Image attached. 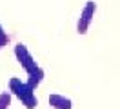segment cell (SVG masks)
<instances>
[{"instance_id": "cell-3", "label": "cell", "mask_w": 120, "mask_h": 109, "mask_svg": "<svg viewBox=\"0 0 120 109\" xmlns=\"http://www.w3.org/2000/svg\"><path fill=\"white\" fill-rule=\"evenodd\" d=\"M13 51H15V58H16V62L22 65V69L26 71V75L27 73H31L33 69H37L38 64H37V60L33 58V55L29 53V49H27V45L22 42H18L13 47Z\"/></svg>"}, {"instance_id": "cell-6", "label": "cell", "mask_w": 120, "mask_h": 109, "mask_svg": "<svg viewBox=\"0 0 120 109\" xmlns=\"http://www.w3.org/2000/svg\"><path fill=\"white\" fill-rule=\"evenodd\" d=\"M11 100H13V94L9 91H2L0 93V109H9Z\"/></svg>"}, {"instance_id": "cell-5", "label": "cell", "mask_w": 120, "mask_h": 109, "mask_svg": "<svg viewBox=\"0 0 120 109\" xmlns=\"http://www.w3.org/2000/svg\"><path fill=\"white\" fill-rule=\"evenodd\" d=\"M44 76H45V73H44V69L38 65L37 69H33L31 73H27V78H26V82H27V86L31 87V89H35L37 91V87L42 84V80H44Z\"/></svg>"}, {"instance_id": "cell-4", "label": "cell", "mask_w": 120, "mask_h": 109, "mask_svg": "<svg viewBox=\"0 0 120 109\" xmlns=\"http://www.w3.org/2000/svg\"><path fill=\"white\" fill-rule=\"evenodd\" d=\"M47 102H49V105L53 109H73L71 98L64 96V94H58V93H51L49 98H47Z\"/></svg>"}, {"instance_id": "cell-2", "label": "cell", "mask_w": 120, "mask_h": 109, "mask_svg": "<svg viewBox=\"0 0 120 109\" xmlns=\"http://www.w3.org/2000/svg\"><path fill=\"white\" fill-rule=\"evenodd\" d=\"M95 13H97V2L95 0H87L84 9L80 11V16L76 20V33L78 35H86L87 29H89L91 22L95 18Z\"/></svg>"}, {"instance_id": "cell-1", "label": "cell", "mask_w": 120, "mask_h": 109, "mask_svg": "<svg viewBox=\"0 0 120 109\" xmlns=\"http://www.w3.org/2000/svg\"><path fill=\"white\" fill-rule=\"evenodd\" d=\"M8 87H9V93L22 102V105L26 109H37L38 98L35 94V89H31L26 80H20L16 76H13V78H9Z\"/></svg>"}, {"instance_id": "cell-7", "label": "cell", "mask_w": 120, "mask_h": 109, "mask_svg": "<svg viewBox=\"0 0 120 109\" xmlns=\"http://www.w3.org/2000/svg\"><path fill=\"white\" fill-rule=\"evenodd\" d=\"M9 42H11V38H9V35L6 33V29L2 27V24H0V49H2V47H6Z\"/></svg>"}]
</instances>
